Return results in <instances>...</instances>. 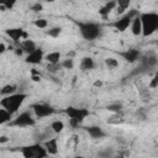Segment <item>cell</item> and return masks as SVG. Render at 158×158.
Returning a JSON list of instances; mask_svg holds the SVG:
<instances>
[{
    "instance_id": "cell-1",
    "label": "cell",
    "mask_w": 158,
    "mask_h": 158,
    "mask_svg": "<svg viewBox=\"0 0 158 158\" xmlns=\"http://www.w3.org/2000/svg\"><path fill=\"white\" fill-rule=\"evenodd\" d=\"M73 22L78 26L79 32L85 41H94L98 37H100V35H101V25H99L96 22L78 21V20H73Z\"/></svg>"
},
{
    "instance_id": "cell-2",
    "label": "cell",
    "mask_w": 158,
    "mask_h": 158,
    "mask_svg": "<svg viewBox=\"0 0 158 158\" xmlns=\"http://www.w3.org/2000/svg\"><path fill=\"white\" fill-rule=\"evenodd\" d=\"M142 21V37L147 38L158 31V14L157 12H141Z\"/></svg>"
},
{
    "instance_id": "cell-3",
    "label": "cell",
    "mask_w": 158,
    "mask_h": 158,
    "mask_svg": "<svg viewBox=\"0 0 158 158\" xmlns=\"http://www.w3.org/2000/svg\"><path fill=\"white\" fill-rule=\"evenodd\" d=\"M27 94L25 93H15L12 95H9V96H4L1 100H0V105L2 109L7 110L9 112H11L12 115L15 112L19 111V109L21 107V105L23 104V101L27 99Z\"/></svg>"
},
{
    "instance_id": "cell-4",
    "label": "cell",
    "mask_w": 158,
    "mask_h": 158,
    "mask_svg": "<svg viewBox=\"0 0 158 158\" xmlns=\"http://www.w3.org/2000/svg\"><path fill=\"white\" fill-rule=\"evenodd\" d=\"M139 15V12H138V10H135V9H132V10H130L128 12H126V14H123L121 17H118L117 20H115V21H112V22H109V26L110 27H114L116 31H118V32H125L130 26H131V23H132V20L136 17V16H138Z\"/></svg>"
},
{
    "instance_id": "cell-5",
    "label": "cell",
    "mask_w": 158,
    "mask_h": 158,
    "mask_svg": "<svg viewBox=\"0 0 158 158\" xmlns=\"http://www.w3.org/2000/svg\"><path fill=\"white\" fill-rule=\"evenodd\" d=\"M17 151L22 154L23 158H46L48 156L43 144H40V143H33V144L20 147Z\"/></svg>"
},
{
    "instance_id": "cell-6",
    "label": "cell",
    "mask_w": 158,
    "mask_h": 158,
    "mask_svg": "<svg viewBox=\"0 0 158 158\" xmlns=\"http://www.w3.org/2000/svg\"><path fill=\"white\" fill-rule=\"evenodd\" d=\"M35 123H36V121L32 117L31 112L30 111H23L20 115H17L10 122V126H15V127L21 128V127H32V126H35Z\"/></svg>"
},
{
    "instance_id": "cell-7",
    "label": "cell",
    "mask_w": 158,
    "mask_h": 158,
    "mask_svg": "<svg viewBox=\"0 0 158 158\" xmlns=\"http://www.w3.org/2000/svg\"><path fill=\"white\" fill-rule=\"evenodd\" d=\"M31 109L35 114V116L37 118H44V117H48V116H52L56 110L53 106H51L49 104H46V102H36V104H32L31 105Z\"/></svg>"
},
{
    "instance_id": "cell-8",
    "label": "cell",
    "mask_w": 158,
    "mask_h": 158,
    "mask_svg": "<svg viewBox=\"0 0 158 158\" xmlns=\"http://www.w3.org/2000/svg\"><path fill=\"white\" fill-rule=\"evenodd\" d=\"M63 112L72 120H77L79 122H83L89 115V110L84 109V107H75V106H68L63 110Z\"/></svg>"
},
{
    "instance_id": "cell-9",
    "label": "cell",
    "mask_w": 158,
    "mask_h": 158,
    "mask_svg": "<svg viewBox=\"0 0 158 158\" xmlns=\"http://www.w3.org/2000/svg\"><path fill=\"white\" fill-rule=\"evenodd\" d=\"M122 59H125L127 63H136L137 60H139L141 59V57H142V53H141V51L139 49H137V48H130V49H125V51H118V52H116Z\"/></svg>"
},
{
    "instance_id": "cell-10",
    "label": "cell",
    "mask_w": 158,
    "mask_h": 158,
    "mask_svg": "<svg viewBox=\"0 0 158 158\" xmlns=\"http://www.w3.org/2000/svg\"><path fill=\"white\" fill-rule=\"evenodd\" d=\"M157 64H158V57H157L156 53H153V52L142 54V57H141V59H139V65H141L142 68H144L147 72L151 70L152 68L157 67Z\"/></svg>"
},
{
    "instance_id": "cell-11",
    "label": "cell",
    "mask_w": 158,
    "mask_h": 158,
    "mask_svg": "<svg viewBox=\"0 0 158 158\" xmlns=\"http://www.w3.org/2000/svg\"><path fill=\"white\" fill-rule=\"evenodd\" d=\"M5 33L16 43V44H21L20 43V40H28V35L27 32L21 28V27H14V28H7L5 30Z\"/></svg>"
},
{
    "instance_id": "cell-12",
    "label": "cell",
    "mask_w": 158,
    "mask_h": 158,
    "mask_svg": "<svg viewBox=\"0 0 158 158\" xmlns=\"http://www.w3.org/2000/svg\"><path fill=\"white\" fill-rule=\"evenodd\" d=\"M44 59V54H43V49L42 48H37L35 52L27 54L25 57V62L28 63V64H32V65H36V64H40L42 60Z\"/></svg>"
},
{
    "instance_id": "cell-13",
    "label": "cell",
    "mask_w": 158,
    "mask_h": 158,
    "mask_svg": "<svg viewBox=\"0 0 158 158\" xmlns=\"http://www.w3.org/2000/svg\"><path fill=\"white\" fill-rule=\"evenodd\" d=\"M85 131H86V132H88V135H89L91 138H94V139L104 138V137L106 136V133L102 131V128H101L100 126H95V125L85 127Z\"/></svg>"
},
{
    "instance_id": "cell-14",
    "label": "cell",
    "mask_w": 158,
    "mask_h": 158,
    "mask_svg": "<svg viewBox=\"0 0 158 158\" xmlns=\"http://www.w3.org/2000/svg\"><path fill=\"white\" fill-rule=\"evenodd\" d=\"M116 6H117V1H107L106 4H104V5L100 7L99 15H100L104 20H106L107 16H109V14H110L112 10H116Z\"/></svg>"
},
{
    "instance_id": "cell-15",
    "label": "cell",
    "mask_w": 158,
    "mask_h": 158,
    "mask_svg": "<svg viewBox=\"0 0 158 158\" xmlns=\"http://www.w3.org/2000/svg\"><path fill=\"white\" fill-rule=\"evenodd\" d=\"M43 147L46 148L48 154H57L58 153V139L57 138H49L43 143Z\"/></svg>"
},
{
    "instance_id": "cell-16",
    "label": "cell",
    "mask_w": 158,
    "mask_h": 158,
    "mask_svg": "<svg viewBox=\"0 0 158 158\" xmlns=\"http://www.w3.org/2000/svg\"><path fill=\"white\" fill-rule=\"evenodd\" d=\"M130 28H131V32L133 36H142V21H141L139 15L132 20Z\"/></svg>"
},
{
    "instance_id": "cell-17",
    "label": "cell",
    "mask_w": 158,
    "mask_h": 158,
    "mask_svg": "<svg viewBox=\"0 0 158 158\" xmlns=\"http://www.w3.org/2000/svg\"><path fill=\"white\" fill-rule=\"evenodd\" d=\"M20 47L22 48V51L26 53V56L27 54H30V53H32V52H35L38 47L36 46V43L32 41V40H25V41H22L21 42V44H20Z\"/></svg>"
},
{
    "instance_id": "cell-18",
    "label": "cell",
    "mask_w": 158,
    "mask_h": 158,
    "mask_svg": "<svg viewBox=\"0 0 158 158\" xmlns=\"http://www.w3.org/2000/svg\"><path fill=\"white\" fill-rule=\"evenodd\" d=\"M95 68V62L91 57H83L80 60V69L83 72H88Z\"/></svg>"
},
{
    "instance_id": "cell-19",
    "label": "cell",
    "mask_w": 158,
    "mask_h": 158,
    "mask_svg": "<svg viewBox=\"0 0 158 158\" xmlns=\"http://www.w3.org/2000/svg\"><path fill=\"white\" fill-rule=\"evenodd\" d=\"M60 57H62V54H60L58 51H54V52L47 53V54L44 56V59L48 62V64H58Z\"/></svg>"
},
{
    "instance_id": "cell-20",
    "label": "cell",
    "mask_w": 158,
    "mask_h": 158,
    "mask_svg": "<svg viewBox=\"0 0 158 158\" xmlns=\"http://www.w3.org/2000/svg\"><path fill=\"white\" fill-rule=\"evenodd\" d=\"M16 89H17V85L16 84H6L2 86V89L0 90V94L1 96H9V95H12L16 93Z\"/></svg>"
},
{
    "instance_id": "cell-21",
    "label": "cell",
    "mask_w": 158,
    "mask_h": 158,
    "mask_svg": "<svg viewBox=\"0 0 158 158\" xmlns=\"http://www.w3.org/2000/svg\"><path fill=\"white\" fill-rule=\"evenodd\" d=\"M12 120H14V118H12V114L1 107V109H0V123H1V125L6 123V122L10 123Z\"/></svg>"
},
{
    "instance_id": "cell-22",
    "label": "cell",
    "mask_w": 158,
    "mask_h": 158,
    "mask_svg": "<svg viewBox=\"0 0 158 158\" xmlns=\"http://www.w3.org/2000/svg\"><path fill=\"white\" fill-rule=\"evenodd\" d=\"M106 110L110 111V112H112V114H121V112L123 111V106H122L121 102L116 101V102L109 104V105L106 106Z\"/></svg>"
},
{
    "instance_id": "cell-23",
    "label": "cell",
    "mask_w": 158,
    "mask_h": 158,
    "mask_svg": "<svg viewBox=\"0 0 158 158\" xmlns=\"http://www.w3.org/2000/svg\"><path fill=\"white\" fill-rule=\"evenodd\" d=\"M130 1L128 0H118L117 1V6H116V12L118 15H122L128 7H130Z\"/></svg>"
},
{
    "instance_id": "cell-24",
    "label": "cell",
    "mask_w": 158,
    "mask_h": 158,
    "mask_svg": "<svg viewBox=\"0 0 158 158\" xmlns=\"http://www.w3.org/2000/svg\"><path fill=\"white\" fill-rule=\"evenodd\" d=\"M123 121H125V120H123L122 112H121V114H114L111 117L107 118V122H109V123H112V125H117V123H121V122H123Z\"/></svg>"
},
{
    "instance_id": "cell-25",
    "label": "cell",
    "mask_w": 158,
    "mask_h": 158,
    "mask_svg": "<svg viewBox=\"0 0 158 158\" xmlns=\"http://www.w3.org/2000/svg\"><path fill=\"white\" fill-rule=\"evenodd\" d=\"M51 128H52L53 132L59 133V132H62L63 128H64V122H63V121H59V120H56V121H53V122L51 123Z\"/></svg>"
},
{
    "instance_id": "cell-26",
    "label": "cell",
    "mask_w": 158,
    "mask_h": 158,
    "mask_svg": "<svg viewBox=\"0 0 158 158\" xmlns=\"http://www.w3.org/2000/svg\"><path fill=\"white\" fill-rule=\"evenodd\" d=\"M105 64L109 69H115L118 67V60L116 58H112V57H109L105 59Z\"/></svg>"
},
{
    "instance_id": "cell-27",
    "label": "cell",
    "mask_w": 158,
    "mask_h": 158,
    "mask_svg": "<svg viewBox=\"0 0 158 158\" xmlns=\"http://www.w3.org/2000/svg\"><path fill=\"white\" fill-rule=\"evenodd\" d=\"M60 32H62V28H60V27H58V26H56V27H52V28H49V30L47 31V35H48L49 37L57 38V37H59Z\"/></svg>"
},
{
    "instance_id": "cell-28",
    "label": "cell",
    "mask_w": 158,
    "mask_h": 158,
    "mask_svg": "<svg viewBox=\"0 0 158 158\" xmlns=\"http://www.w3.org/2000/svg\"><path fill=\"white\" fill-rule=\"evenodd\" d=\"M33 25L38 28H46L48 26V22H47L46 19H37V20L33 21Z\"/></svg>"
},
{
    "instance_id": "cell-29",
    "label": "cell",
    "mask_w": 158,
    "mask_h": 158,
    "mask_svg": "<svg viewBox=\"0 0 158 158\" xmlns=\"http://www.w3.org/2000/svg\"><path fill=\"white\" fill-rule=\"evenodd\" d=\"M156 88H158V72L153 75V78L148 83V89H156Z\"/></svg>"
},
{
    "instance_id": "cell-30",
    "label": "cell",
    "mask_w": 158,
    "mask_h": 158,
    "mask_svg": "<svg viewBox=\"0 0 158 158\" xmlns=\"http://www.w3.org/2000/svg\"><path fill=\"white\" fill-rule=\"evenodd\" d=\"M60 64H62V68H64V69H72V68L74 67V62H73L72 58H67V59H64Z\"/></svg>"
},
{
    "instance_id": "cell-31",
    "label": "cell",
    "mask_w": 158,
    "mask_h": 158,
    "mask_svg": "<svg viewBox=\"0 0 158 158\" xmlns=\"http://www.w3.org/2000/svg\"><path fill=\"white\" fill-rule=\"evenodd\" d=\"M60 68H62V64H60V63H58V64H48V65H47V69H48V72H51V73H56V72H58Z\"/></svg>"
},
{
    "instance_id": "cell-32",
    "label": "cell",
    "mask_w": 158,
    "mask_h": 158,
    "mask_svg": "<svg viewBox=\"0 0 158 158\" xmlns=\"http://www.w3.org/2000/svg\"><path fill=\"white\" fill-rule=\"evenodd\" d=\"M30 10H32V11H35V12H40V11L43 10V5L40 4V2H35V4H32V5L30 6Z\"/></svg>"
},
{
    "instance_id": "cell-33",
    "label": "cell",
    "mask_w": 158,
    "mask_h": 158,
    "mask_svg": "<svg viewBox=\"0 0 158 158\" xmlns=\"http://www.w3.org/2000/svg\"><path fill=\"white\" fill-rule=\"evenodd\" d=\"M69 125H70L72 127H79V126L81 125V122H79V121H77V120H72V118H69Z\"/></svg>"
},
{
    "instance_id": "cell-34",
    "label": "cell",
    "mask_w": 158,
    "mask_h": 158,
    "mask_svg": "<svg viewBox=\"0 0 158 158\" xmlns=\"http://www.w3.org/2000/svg\"><path fill=\"white\" fill-rule=\"evenodd\" d=\"M15 53H16L17 56H21V54L23 53V51H22L21 47H17V48H15Z\"/></svg>"
},
{
    "instance_id": "cell-35",
    "label": "cell",
    "mask_w": 158,
    "mask_h": 158,
    "mask_svg": "<svg viewBox=\"0 0 158 158\" xmlns=\"http://www.w3.org/2000/svg\"><path fill=\"white\" fill-rule=\"evenodd\" d=\"M6 51V47H5V43L4 42H1L0 43V53H4Z\"/></svg>"
},
{
    "instance_id": "cell-36",
    "label": "cell",
    "mask_w": 158,
    "mask_h": 158,
    "mask_svg": "<svg viewBox=\"0 0 158 158\" xmlns=\"http://www.w3.org/2000/svg\"><path fill=\"white\" fill-rule=\"evenodd\" d=\"M7 141H9V138H7L6 136H1V137H0V143H1V144H2V143H6Z\"/></svg>"
},
{
    "instance_id": "cell-37",
    "label": "cell",
    "mask_w": 158,
    "mask_h": 158,
    "mask_svg": "<svg viewBox=\"0 0 158 158\" xmlns=\"http://www.w3.org/2000/svg\"><path fill=\"white\" fill-rule=\"evenodd\" d=\"M101 85H102V81H101V80H96V81L94 83V86H96V88H98V86H101Z\"/></svg>"
},
{
    "instance_id": "cell-38",
    "label": "cell",
    "mask_w": 158,
    "mask_h": 158,
    "mask_svg": "<svg viewBox=\"0 0 158 158\" xmlns=\"http://www.w3.org/2000/svg\"><path fill=\"white\" fill-rule=\"evenodd\" d=\"M72 158H84L83 156H75V157H72Z\"/></svg>"
}]
</instances>
